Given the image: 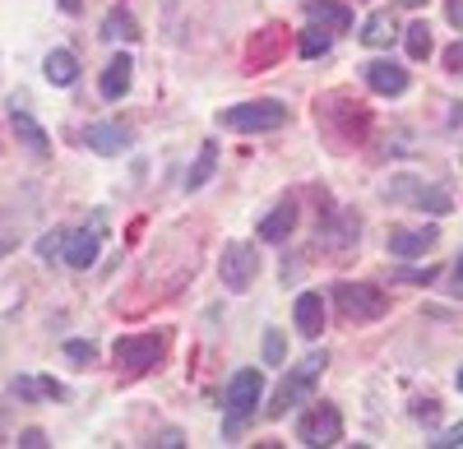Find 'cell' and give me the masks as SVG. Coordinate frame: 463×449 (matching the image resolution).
<instances>
[{"instance_id":"6da1fadb","label":"cell","mask_w":463,"mask_h":449,"mask_svg":"<svg viewBox=\"0 0 463 449\" xmlns=\"http://www.w3.org/2000/svg\"><path fill=\"white\" fill-rule=\"evenodd\" d=\"M264 398V376L255 366H241L237 376L227 380V394H222V435L227 440H237L241 426L255 417V407Z\"/></svg>"},{"instance_id":"7a4b0ae2","label":"cell","mask_w":463,"mask_h":449,"mask_svg":"<svg viewBox=\"0 0 463 449\" xmlns=\"http://www.w3.org/2000/svg\"><path fill=\"white\" fill-rule=\"evenodd\" d=\"M325 366H329V357H325V352H311L306 361H297V366L288 370V376L279 380V389H274V398H269L264 413H269V417H288L297 403H311L316 380L325 376Z\"/></svg>"},{"instance_id":"3957f363","label":"cell","mask_w":463,"mask_h":449,"mask_svg":"<svg viewBox=\"0 0 463 449\" xmlns=\"http://www.w3.org/2000/svg\"><path fill=\"white\" fill-rule=\"evenodd\" d=\"M334 306H338L343 320L371 324V320H380L384 311H390V292H380L375 283H338L334 287Z\"/></svg>"},{"instance_id":"277c9868","label":"cell","mask_w":463,"mask_h":449,"mask_svg":"<svg viewBox=\"0 0 463 449\" xmlns=\"http://www.w3.org/2000/svg\"><path fill=\"white\" fill-rule=\"evenodd\" d=\"M167 352V333L163 329H148V333H126V339H116V366L126 370V376H144L163 361Z\"/></svg>"},{"instance_id":"5b68a950","label":"cell","mask_w":463,"mask_h":449,"mask_svg":"<svg viewBox=\"0 0 463 449\" xmlns=\"http://www.w3.org/2000/svg\"><path fill=\"white\" fill-rule=\"evenodd\" d=\"M227 130H241V135H264V130H279L288 126V107L279 98H260V102H241V107H227L218 117Z\"/></svg>"},{"instance_id":"8992f818","label":"cell","mask_w":463,"mask_h":449,"mask_svg":"<svg viewBox=\"0 0 463 449\" xmlns=\"http://www.w3.org/2000/svg\"><path fill=\"white\" fill-rule=\"evenodd\" d=\"M297 435H301V444H338L343 440V413H338V407L334 403H311V407H306V413H301V422H297Z\"/></svg>"},{"instance_id":"52a82bcc","label":"cell","mask_w":463,"mask_h":449,"mask_svg":"<svg viewBox=\"0 0 463 449\" xmlns=\"http://www.w3.org/2000/svg\"><path fill=\"white\" fill-rule=\"evenodd\" d=\"M255 274H260V250H255L250 241H232V246L222 250V259H218V278H222V287L246 292V287L255 283Z\"/></svg>"},{"instance_id":"ba28073f","label":"cell","mask_w":463,"mask_h":449,"mask_svg":"<svg viewBox=\"0 0 463 449\" xmlns=\"http://www.w3.org/2000/svg\"><path fill=\"white\" fill-rule=\"evenodd\" d=\"M102 255V228L98 222H84V228L65 232V246H61V259L70 269H93Z\"/></svg>"},{"instance_id":"9c48e42d","label":"cell","mask_w":463,"mask_h":449,"mask_svg":"<svg viewBox=\"0 0 463 449\" xmlns=\"http://www.w3.org/2000/svg\"><path fill=\"white\" fill-rule=\"evenodd\" d=\"M440 241V228L436 222H427V228H390V255H399V259H421L431 246Z\"/></svg>"},{"instance_id":"30bf717a","label":"cell","mask_w":463,"mask_h":449,"mask_svg":"<svg viewBox=\"0 0 463 449\" xmlns=\"http://www.w3.org/2000/svg\"><path fill=\"white\" fill-rule=\"evenodd\" d=\"M362 80H366V89L380 93V98L408 93V70H403L399 61H366V65H362Z\"/></svg>"},{"instance_id":"8fae6325","label":"cell","mask_w":463,"mask_h":449,"mask_svg":"<svg viewBox=\"0 0 463 449\" xmlns=\"http://www.w3.org/2000/svg\"><path fill=\"white\" fill-rule=\"evenodd\" d=\"M84 144L93 148L98 158H116V154H126V148H130V126H121V121H93L84 130Z\"/></svg>"},{"instance_id":"7c38bea8","label":"cell","mask_w":463,"mask_h":449,"mask_svg":"<svg viewBox=\"0 0 463 449\" xmlns=\"http://www.w3.org/2000/svg\"><path fill=\"white\" fill-rule=\"evenodd\" d=\"M292 228H297V200L288 195V200H279L274 209H269V213L260 218V241L283 246V241L292 237Z\"/></svg>"},{"instance_id":"4fadbf2b","label":"cell","mask_w":463,"mask_h":449,"mask_svg":"<svg viewBox=\"0 0 463 449\" xmlns=\"http://www.w3.org/2000/svg\"><path fill=\"white\" fill-rule=\"evenodd\" d=\"M292 320H297L301 339H320V333H325V302H320V292H301L297 306H292Z\"/></svg>"},{"instance_id":"5bb4252c","label":"cell","mask_w":463,"mask_h":449,"mask_svg":"<svg viewBox=\"0 0 463 449\" xmlns=\"http://www.w3.org/2000/svg\"><path fill=\"white\" fill-rule=\"evenodd\" d=\"M130 80H135V61L130 56H111L107 70H102V80H98V89H102L107 102H116V98L130 93Z\"/></svg>"},{"instance_id":"9a60e30c","label":"cell","mask_w":463,"mask_h":449,"mask_svg":"<svg viewBox=\"0 0 463 449\" xmlns=\"http://www.w3.org/2000/svg\"><path fill=\"white\" fill-rule=\"evenodd\" d=\"M306 19L329 28V33H347V28H353V10L338 5V0H306Z\"/></svg>"},{"instance_id":"2e32d148","label":"cell","mask_w":463,"mask_h":449,"mask_svg":"<svg viewBox=\"0 0 463 449\" xmlns=\"http://www.w3.org/2000/svg\"><path fill=\"white\" fill-rule=\"evenodd\" d=\"M10 130L19 135V144H28L33 148V154H52V139H47V130L43 126H37L33 117H28V111L14 102V111H10Z\"/></svg>"},{"instance_id":"e0dca14e","label":"cell","mask_w":463,"mask_h":449,"mask_svg":"<svg viewBox=\"0 0 463 449\" xmlns=\"http://www.w3.org/2000/svg\"><path fill=\"white\" fill-rule=\"evenodd\" d=\"M43 74H47V80H52L56 89H70L74 80H80V61H74V51H70V47H56V51H47Z\"/></svg>"},{"instance_id":"ac0fdd59","label":"cell","mask_w":463,"mask_h":449,"mask_svg":"<svg viewBox=\"0 0 463 449\" xmlns=\"http://www.w3.org/2000/svg\"><path fill=\"white\" fill-rule=\"evenodd\" d=\"M357 232H362V222H357V213H334L325 228H320V241L325 246H334V250H347L357 241Z\"/></svg>"},{"instance_id":"d6986e66","label":"cell","mask_w":463,"mask_h":449,"mask_svg":"<svg viewBox=\"0 0 463 449\" xmlns=\"http://www.w3.org/2000/svg\"><path fill=\"white\" fill-rule=\"evenodd\" d=\"M102 37H107V42H135V37H139V23H135L130 5H111V10H107Z\"/></svg>"},{"instance_id":"ffe728a7","label":"cell","mask_w":463,"mask_h":449,"mask_svg":"<svg viewBox=\"0 0 463 449\" xmlns=\"http://www.w3.org/2000/svg\"><path fill=\"white\" fill-rule=\"evenodd\" d=\"M394 37H399V23H394V14H390V10L366 14V23H362V42H366V47H390Z\"/></svg>"},{"instance_id":"44dd1931","label":"cell","mask_w":463,"mask_h":449,"mask_svg":"<svg viewBox=\"0 0 463 449\" xmlns=\"http://www.w3.org/2000/svg\"><path fill=\"white\" fill-rule=\"evenodd\" d=\"M213 172H218V144H204L200 158L190 163V172H185V191H204V185L213 181Z\"/></svg>"},{"instance_id":"7402d4cb","label":"cell","mask_w":463,"mask_h":449,"mask_svg":"<svg viewBox=\"0 0 463 449\" xmlns=\"http://www.w3.org/2000/svg\"><path fill=\"white\" fill-rule=\"evenodd\" d=\"M329 42H334V33L329 28H320V23H311L301 37H297V56L301 61H316V56H325L329 51Z\"/></svg>"},{"instance_id":"603a6c76","label":"cell","mask_w":463,"mask_h":449,"mask_svg":"<svg viewBox=\"0 0 463 449\" xmlns=\"http://www.w3.org/2000/svg\"><path fill=\"white\" fill-rule=\"evenodd\" d=\"M403 47H408L412 61H427L431 56V28L427 23H408L403 28Z\"/></svg>"},{"instance_id":"cb8c5ba5","label":"cell","mask_w":463,"mask_h":449,"mask_svg":"<svg viewBox=\"0 0 463 449\" xmlns=\"http://www.w3.org/2000/svg\"><path fill=\"white\" fill-rule=\"evenodd\" d=\"M283 51V28H264V37L250 47V65H269V56Z\"/></svg>"},{"instance_id":"d4e9b609","label":"cell","mask_w":463,"mask_h":449,"mask_svg":"<svg viewBox=\"0 0 463 449\" xmlns=\"http://www.w3.org/2000/svg\"><path fill=\"white\" fill-rule=\"evenodd\" d=\"M417 209H427V213H449V195L445 191H436V185H421V191H417V200H412Z\"/></svg>"},{"instance_id":"484cf974","label":"cell","mask_w":463,"mask_h":449,"mask_svg":"<svg viewBox=\"0 0 463 449\" xmlns=\"http://www.w3.org/2000/svg\"><path fill=\"white\" fill-rule=\"evenodd\" d=\"M283 357H288V339H283L279 329H269V333H264V361H269V366H279Z\"/></svg>"},{"instance_id":"4316f807","label":"cell","mask_w":463,"mask_h":449,"mask_svg":"<svg viewBox=\"0 0 463 449\" xmlns=\"http://www.w3.org/2000/svg\"><path fill=\"white\" fill-rule=\"evenodd\" d=\"M65 357H70V361H80V366H89V361H98V348L84 343V339H70V343H65Z\"/></svg>"},{"instance_id":"83f0119b","label":"cell","mask_w":463,"mask_h":449,"mask_svg":"<svg viewBox=\"0 0 463 449\" xmlns=\"http://www.w3.org/2000/svg\"><path fill=\"white\" fill-rule=\"evenodd\" d=\"M10 389H14L19 398H28V403H33L37 394H47V389H43V380H33V376H19V380H10Z\"/></svg>"},{"instance_id":"f1b7e54d","label":"cell","mask_w":463,"mask_h":449,"mask_svg":"<svg viewBox=\"0 0 463 449\" xmlns=\"http://www.w3.org/2000/svg\"><path fill=\"white\" fill-rule=\"evenodd\" d=\"M431 444H436V449H463V422H454V426H449L440 440H431Z\"/></svg>"},{"instance_id":"f546056e","label":"cell","mask_w":463,"mask_h":449,"mask_svg":"<svg viewBox=\"0 0 463 449\" xmlns=\"http://www.w3.org/2000/svg\"><path fill=\"white\" fill-rule=\"evenodd\" d=\"M445 70H449V74H463V37H458V42L445 51Z\"/></svg>"},{"instance_id":"4dcf8cb0","label":"cell","mask_w":463,"mask_h":449,"mask_svg":"<svg viewBox=\"0 0 463 449\" xmlns=\"http://www.w3.org/2000/svg\"><path fill=\"white\" fill-rule=\"evenodd\" d=\"M436 413H440V407H436V398H421V403L412 407V417H417V422H436Z\"/></svg>"},{"instance_id":"1f68e13d","label":"cell","mask_w":463,"mask_h":449,"mask_svg":"<svg viewBox=\"0 0 463 449\" xmlns=\"http://www.w3.org/2000/svg\"><path fill=\"white\" fill-rule=\"evenodd\" d=\"M399 278H403V283H421V287H427V283L436 278V269H431V265H427V269H403Z\"/></svg>"},{"instance_id":"d6a6232c","label":"cell","mask_w":463,"mask_h":449,"mask_svg":"<svg viewBox=\"0 0 463 449\" xmlns=\"http://www.w3.org/2000/svg\"><path fill=\"white\" fill-rule=\"evenodd\" d=\"M19 444H24V449H43V444H47V435L37 431V426H28V431L19 435Z\"/></svg>"},{"instance_id":"836d02e7","label":"cell","mask_w":463,"mask_h":449,"mask_svg":"<svg viewBox=\"0 0 463 449\" xmlns=\"http://www.w3.org/2000/svg\"><path fill=\"white\" fill-rule=\"evenodd\" d=\"M445 19H449L454 28H463V0H449V5H445Z\"/></svg>"},{"instance_id":"e575fe53","label":"cell","mask_w":463,"mask_h":449,"mask_svg":"<svg viewBox=\"0 0 463 449\" xmlns=\"http://www.w3.org/2000/svg\"><path fill=\"white\" fill-rule=\"evenodd\" d=\"M454 292H458V296H463V255H458V259H454Z\"/></svg>"},{"instance_id":"d590c367","label":"cell","mask_w":463,"mask_h":449,"mask_svg":"<svg viewBox=\"0 0 463 449\" xmlns=\"http://www.w3.org/2000/svg\"><path fill=\"white\" fill-rule=\"evenodd\" d=\"M56 5H61L65 14H80V10H84V0H56Z\"/></svg>"},{"instance_id":"8d00e7d4","label":"cell","mask_w":463,"mask_h":449,"mask_svg":"<svg viewBox=\"0 0 463 449\" xmlns=\"http://www.w3.org/2000/svg\"><path fill=\"white\" fill-rule=\"evenodd\" d=\"M463 121V102H454V117H449V126H458Z\"/></svg>"},{"instance_id":"74e56055","label":"cell","mask_w":463,"mask_h":449,"mask_svg":"<svg viewBox=\"0 0 463 449\" xmlns=\"http://www.w3.org/2000/svg\"><path fill=\"white\" fill-rule=\"evenodd\" d=\"M399 5H403V10H417V5H421V0H399Z\"/></svg>"},{"instance_id":"f35d334b","label":"cell","mask_w":463,"mask_h":449,"mask_svg":"<svg viewBox=\"0 0 463 449\" xmlns=\"http://www.w3.org/2000/svg\"><path fill=\"white\" fill-rule=\"evenodd\" d=\"M454 385H458V394H463V366H458V376H454Z\"/></svg>"}]
</instances>
